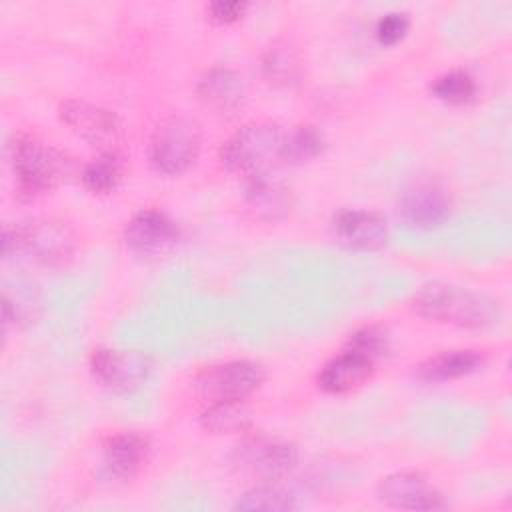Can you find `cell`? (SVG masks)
I'll list each match as a JSON object with an SVG mask.
<instances>
[{"label":"cell","instance_id":"obj_1","mask_svg":"<svg viewBox=\"0 0 512 512\" xmlns=\"http://www.w3.org/2000/svg\"><path fill=\"white\" fill-rule=\"evenodd\" d=\"M420 316L470 330H484L500 320V306L486 294L444 282H428L414 296Z\"/></svg>","mask_w":512,"mask_h":512},{"label":"cell","instance_id":"obj_2","mask_svg":"<svg viewBox=\"0 0 512 512\" xmlns=\"http://www.w3.org/2000/svg\"><path fill=\"white\" fill-rule=\"evenodd\" d=\"M284 132L270 122H252L234 132L220 148V162L232 174L248 178L270 174L282 162Z\"/></svg>","mask_w":512,"mask_h":512},{"label":"cell","instance_id":"obj_3","mask_svg":"<svg viewBox=\"0 0 512 512\" xmlns=\"http://www.w3.org/2000/svg\"><path fill=\"white\" fill-rule=\"evenodd\" d=\"M4 256L26 254L44 266L66 264L76 250L74 232L58 220L34 218L4 228Z\"/></svg>","mask_w":512,"mask_h":512},{"label":"cell","instance_id":"obj_4","mask_svg":"<svg viewBox=\"0 0 512 512\" xmlns=\"http://www.w3.org/2000/svg\"><path fill=\"white\" fill-rule=\"evenodd\" d=\"M10 160L18 190L28 196L56 188L74 168L62 150L30 134H16L10 146Z\"/></svg>","mask_w":512,"mask_h":512},{"label":"cell","instance_id":"obj_5","mask_svg":"<svg viewBox=\"0 0 512 512\" xmlns=\"http://www.w3.org/2000/svg\"><path fill=\"white\" fill-rule=\"evenodd\" d=\"M200 146V124L186 114H170L162 118L152 132L150 164L160 174L178 176L196 162Z\"/></svg>","mask_w":512,"mask_h":512},{"label":"cell","instance_id":"obj_6","mask_svg":"<svg viewBox=\"0 0 512 512\" xmlns=\"http://www.w3.org/2000/svg\"><path fill=\"white\" fill-rule=\"evenodd\" d=\"M58 116L76 136L96 146L100 152H120L124 130L112 110L70 98L60 104Z\"/></svg>","mask_w":512,"mask_h":512},{"label":"cell","instance_id":"obj_7","mask_svg":"<svg viewBox=\"0 0 512 512\" xmlns=\"http://www.w3.org/2000/svg\"><path fill=\"white\" fill-rule=\"evenodd\" d=\"M264 380L262 368L252 360H230L202 370L194 388L206 402L218 400H246L260 388Z\"/></svg>","mask_w":512,"mask_h":512},{"label":"cell","instance_id":"obj_8","mask_svg":"<svg viewBox=\"0 0 512 512\" xmlns=\"http://www.w3.org/2000/svg\"><path fill=\"white\" fill-rule=\"evenodd\" d=\"M298 462V450L294 444L272 438H250L236 446L232 464L262 482H274L294 470Z\"/></svg>","mask_w":512,"mask_h":512},{"label":"cell","instance_id":"obj_9","mask_svg":"<svg viewBox=\"0 0 512 512\" xmlns=\"http://www.w3.org/2000/svg\"><path fill=\"white\" fill-rule=\"evenodd\" d=\"M90 370L102 386L114 392H132L150 376L152 360L140 350L96 348L90 356Z\"/></svg>","mask_w":512,"mask_h":512},{"label":"cell","instance_id":"obj_10","mask_svg":"<svg viewBox=\"0 0 512 512\" xmlns=\"http://www.w3.org/2000/svg\"><path fill=\"white\" fill-rule=\"evenodd\" d=\"M382 504L398 510H438L444 508L442 494L416 472H392L376 486Z\"/></svg>","mask_w":512,"mask_h":512},{"label":"cell","instance_id":"obj_11","mask_svg":"<svg viewBox=\"0 0 512 512\" xmlns=\"http://www.w3.org/2000/svg\"><path fill=\"white\" fill-rule=\"evenodd\" d=\"M178 226L160 210H140L124 226L126 246L140 256H160L178 242Z\"/></svg>","mask_w":512,"mask_h":512},{"label":"cell","instance_id":"obj_12","mask_svg":"<svg viewBox=\"0 0 512 512\" xmlns=\"http://www.w3.org/2000/svg\"><path fill=\"white\" fill-rule=\"evenodd\" d=\"M334 238L352 250L374 252L388 242L386 220L370 210H342L332 220Z\"/></svg>","mask_w":512,"mask_h":512},{"label":"cell","instance_id":"obj_13","mask_svg":"<svg viewBox=\"0 0 512 512\" xmlns=\"http://www.w3.org/2000/svg\"><path fill=\"white\" fill-rule=\"evenodd\" d=\"M398 210L410 226L432 230L450 218L452 202L444 186L436 182H422L404 192Z\"/></svg>","mask_w":512,"mask_h":512},{"label":"cell","instance_id":"obj_14","mask_svg":"<svg viewBox=\"0 0 512 512\" xmlns=\"http://www.w3.org/2000/svg\"><path fill=\"white\" fill-rule=\"evenodd\" d=\"M150 442L138 432H118L104 442L102 464L110 478L130 480L150 460Z\"/></svg>","mask_w":512,"mask_h":512},{"label":"cell","instance_id":"obj_15","mask_svg":"<svg viewBox=\"0 0 512 512\" xmlns=\"http://www.w3.org/2000/svg\"><path fill=\"white\" fill-rule=\"evenodd\" d=\"M200 100L222 116L236 114L246 100V86L242 76L226 66H214L198 80Z\"/></svg>","mask_w":512,"mask_h":512},{"label":"cell","instance_id":"obj_16","mask_svg":"<svg viewBox=\"0 0 512 512\" xmlns=\"http://www.w3.org/2000/svg\"><path fill=\"white\" fill-rule=\"evenodd\" d=\"M244 204L256 218L276 222L290 214L294 196L288 186L274 180L270 174H264L246 180Z\"/></svg>","mask_w":512,"mask_h":512},{"label":"cell","instance_id":"obj_17","mask_svg":"<svg viewBox=\"0 0 512 512\" xmlns=\"http://www.w3.org/2000/svg\"><path fill=\"white\" fill-rule=\"evenodd\" d=\"M374 360L346 348L324 364L318 374V384L324 392L344 394L362 386L374 374Z\"/></svg>","mask_w":512,"mask_h":512},{"label":"cell","instance_id":"obj_18","mask_svg":"<svg viewBox=\"0 0 512 512\" xmlns=\"http://www.w3.org/2000/svg\"><path fill=\"white\" fill-rule=\"evenodd\" d=\"M482 354L478 350H444L426 358L422 364L416 366V376L422 382L438 384L456 380L468 374H474L482 366Z\"/></svg>","mask_w":512,"mask_h":512},{"label":"cell","instance_id":"obj_19","mask_svg":"<svg viewBox=\"0 0 512 512\" xmlns=\"http://www.w3.org/2000/svg\"><path fill=\"white\" fill-rule=\"evenodd\" d=\"M200 424L214 434H236L252 424V412L244 400L208 402V408L200 416Z\"/></svg>","mask_w":512,"mask_h":512},{"label":"cell","instance_id":"obj_20","mask_svg":"<svg viewBox=\"0 0 512 512\" xmlns=\"http://www.w3.org/2000/svg\"><path fill=\"white\" fill-rule=\"evenodd\" d=\"M82 184L94 194H110L124 178V158L120 152H100L82 168Z\"/></svg>","mask_w":512,"mask_h":512},{"label":"cell","instance_id":"obj_21","mask_svg":"<svg viewBox=\"0 0 512 512\" xmlns=\"http://www.w3.org/2000/svg\"><path fill=\"white\" fill-rule=\"evenodd\" d=\"M326 148L324 134L312 124H300L290 132H284L282 162L304 164L320 156Z\"/></svg>","mask_w":512,"mask_h":512},{"label":"cell","instance_id":"obj_22","mask_svg":"<svg viewBox=\"0 0 512 512\" xmlns=\"http://www.w3.org/2000/svg\"><path fill=\"white\" fill-rule=\"evenodd\" d=\"M236 510H264V512H286V510H294L296 502L294 496L280 488L274 482H262L250 490H246L242 496H238Z\"/></svg>","mask_w":512,"mask_h":512},{"label":"cell","instance_id":"obj_23","mask_svg":"<svg viewBox=\"0 0 512 512\" xmlns=\"http://www.w3.org/2000/svg\"><path fill=\"white\" fill-rule=\"evenodd\" d=\"M432 94L448 104H468L478 94V84L466 70H450L432 84Z\"/></svg>","mask_w":512,"mask_h":512},{"label":"cell","instance_id":"obj_24","mask_svg":"<svg viewBox=\"0 0 512 512\" xmlns=\"http://www.w3.org/2000/svg\"><path fill=\"white\" fill-rule=\"evenodd\" d=\"M262 70H264V76L268 78V82L288 84V82H292L296 78V70H298L296 54L286 44L274 46L264 56Z\"/></svg>","mask_w":512,"mask_h":512},{"label":"cell","instance_id":"obj_25","mask_svg":"<svg viewBox=\"0 0 512 512\" xmlns=\"http://www.w3.org/2000/svg\"><path fill=\"white\" fill-rule=\"evenodd\" d=\"M348 348L354 352H360L376 362L380 356H384L388 352V336L378 326H364L350 336Z\"/></svg>","mask_w":512,"mask_h":512},{"label":"cell","instance_id":"obj_26","mask_svg":"<svg viewBox=\"0 0 512 512\" xmlns=\"http://www.w3.org/2000/svg\"><path fill=\"white\" fill-rule=\"evenodd\" d=\"M408 28H410L408 14L400 10H392L380 16V20L376 22V38L384 46H394L406 36Z\"/></svg>","mask_w":512,"mask_h":512},{"label":"cell","instance_id":"obj_27","mask_svg":"<svg viewBox=\"0 0 512 512\" xmlns=\"http://www.w3.org/2000/svg\"><path fill=\"white\" fill-rule=\"evenodd\" d=\"M248 4L246 2H238V0H220V2H212L208 4L206 12H208V18L218 22V24H232L236 20H240L246 12Z\"/></svg>","mask_w":512,"mask_h":512}]
</instances>
